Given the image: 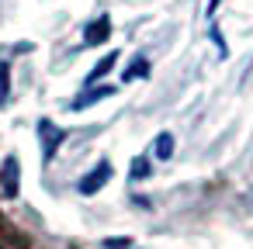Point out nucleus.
<instances>
[{"mask_svg":"<svg viewBox=\"0 0 253 249\" xmlns=\"http://www.w3.org/2000/svg\"><path fill=\"white\" fill-rule=\"evenodd\" d=\"M39 139H42V163H52L56 149H59V145H63V139H66V132H63V128H56L49 118H42V121H39Z\"/></svg>","mask_w":253,"mask_h":249,"instance_id":"f257e3e1","label":"nucleus"},{"mask_svg":"<svg viewBox=\"0 0 253 249\" xmlns=\"http://www.w3.org/2000/svg\"><path fill=\"white\" fill-rule=\"evenodd\" d=\"M108 180H111V163H108V159H101V163H97V166H94L80 183H77V190H80L84 197H90V194H97Z\"/></svg>","mask_w":253,"mask_h":249,"instance_id":"f03ea898","label":"nucleus"},{"mask_svg":"<svg viewBox=\"0 0 253 249\" xmlns=\"http://www.w3.org/2000/svg\"><path fill=\"white\" fill-rule=\"evenodd\" d=\"M108 38H111V18H108V14L94 18V21L84 28V42H87V49H94V45H104Z\"/></svg>","mask_w":253,"mask_h":249,"instance_id":"7ed1b4c3","label":"nucleus"},{"mask_svg":"<svg viewBox=\"0 0 253 249\" xmlns=\"http://www.w3.org/2000/svg\"><path fill=\"white\" fill-rule=\"evenodd\" d=\"M18 180H21L18 156H7L4 166H0V183H4V194H7V197H18Z\"/></svg>","mask_w":253,"mask_h":249,"instance_id":"20e7f679","label":"nucleus"},{"mask_svg":"<svg viewBox=\"0 0 253 249\" xmlns=\"http://www.w3.org/2000/svg\"><path fill=\"white\" fill-rule=\"evenodd\" d=\"M111 94H115V87H84V94H77L70 107L73 111H84V107H90V104H97V101H104Z\"/></svg>","mask_w":253,"mask_h":249,"instance_id":"39448f33","label":"nucleus"},{"mask_svg":"<svg viewBox=\"0 0 253 249\" xmlns=\"http://www.w3.org/2000/svg\"><path fill=\"white\" fill-rule=\"evenodd\" d=\"M118 56H122L118 49H115V52H108V56H104V59H101V63H97V66L90 70V73H87V87H94L97 80H104V76H108V73L115 70V63H118Z\"/></svg>","mask_w":253,"mask_h":249,"instance_id":"423d86ee","label":"nucleus"},{"mask_svg":"<svg viewBox=\"0 0 253 249\" xmlns=\"http://www.w3.org/2000/svg\"><path fill=\"white\" fill-rule=\"evenodd\" d=\"M146 73H149V59H146V56H135V59L128 63V70L122 73V80H125V83H132V80H142Z\"/></svg>","mask_w":253,"mask_h":249,"instance_id":"0eeeda50","label":"nucleus"},{"mask_svg":"<svg viewBox=\"0 0 253 249\" xmlns=\"http://www.w3.org/2000/svg\"><path fill=\"white\" fill-rule=\"evenodd\" d=\"M153 152H156V159H170V156H173V135H170V132H160Z\"/></svg>","mask_w":253,"mask_h":249,"instance_id":"6e6552de","label":"nucleus"},{"mask_svg":"<svg viewBox=\"0 0 253 249\" xmlns=\"http://www.w3.org/2000/svg\"><path fill=\"white\" fill-rule=\"evenodd\" d=\"M7 97H11V66L0 63V107L7 104Z\"/></svg>","mask_w":253,"mask_h":249,"instance_id":"1a4fd4ad","label":"nucleus"},{"mask_svg":"<svg viewBox=\"0 0 253 249\" xmlns=\"http://www.w3.org/2000/svg\"><path fill=\"white\" fill-rule=\"evenodd\" d=\"M149 173H153V170H149V159H146V156H135V159H132V173H128V177H132V180H146Z\"/></svg>","mask_w":253,"mask_h":249,"instance_id":"9d476101","label":"nucleus"},{"mask_svg":"<svg viewBox=\"0 0 253 249\" xmlns=\"http://www.w3.org/2000/svg\"><path fill=\"white\" fill-rule=\"evenodd\" d=\"M215 7H218V0H208V14H215Z\"/></svg>","mask_w":253,"mask_h":249,"instance_id":"9b49d317","label":"nucleus"}]
</instances>
